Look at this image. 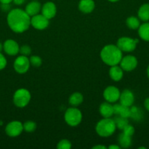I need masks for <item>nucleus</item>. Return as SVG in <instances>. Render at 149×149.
I'll return each mask as SVG.
<instances>
[{
	"instance_id": "obj_1",
	"label": "nucleus",
	"mask_w": 149,
	"mask_h": 149,
	"mask_svg": "<svg viewBox=\"0 0 149 149\" xmlns=\"http://www.w3.org/2000/svg\"><path fill=\"white\" fill-rule=\"evenodd\" d=\"M7 24L13 31L23 33L28 30L31 25V17L21 9H13L8 13Z\"/></svg>"
},
{
	"instance_id": "obj_2",
	"label": "nucleus",
	"mask_w": 149,
	"mask_h": 149,
	"mask_svg": "<svg viewBox=\"0 0 149 149\" xmlns=\"http://www.w3.org/2000/svg\"><path fill=\"white\" fill-rule=\"evenodd\" d=\"M102 61L110 66L118 65L122 59V51L117 45H108L104 47L100 52Z\"/></svg>"
},
{
	"instance_id": "obj_3",
	"label": "nucleus",
	"mask_w": 149,
	"mask_h": 149,
	"mask_svg": "<svg viewBox=\"0 0 149 149\" xmlns=\"http://www.w3.org/2000/svg\"><path fill=\"white\" fill-rule=\"evenodd\" d=\"M116 129L115 123L113 119L110 118H104L101 119L96 126V132L99 136L107 138L114 133Z\"/></svg>"
},
{
	"instance_id": "obj_4",
	"label": "nucleus",
	"mask_w": 149,
	"mask_h": 149,
	"mask_svg": "<svg viewBox=\"0 0 149 149\" xmlns=\"http://www.w3.org/2000/svg\"><path fill=\"white\" fill-rule=\"evenodd\" d=\"M31 100V94L26 89L21 88L16 90L13 95V103L17 107L23 108L27 106Z\"/></svg>"
},
{
	"instance_id": "obj_5",
	"label": "nucleus",
	"mask_w": 149,
	"mask_h": 149,
	"mask_svg": "<svg viewBox=\"0 0 149 149\" xmlns=\"http://www.w3.org/2000/svg\"><path fill=\"white\" fill-rule=\"evenodd\" d=\"M82 113L76 108H70L64 113V119L68 125L71 127H76L81 122Z\"/></svg>"
},
{
	"instance_id": "obj_6",
	"label": "nucleus",
	"mask_w": 149,
	"mask_h": 149,
	"mask_svg": "<svg viewBox=\"0 0 149 149\" xmlns=\"http://www.w3.org/2000/svg\"><path fill=\"white\" fill-rule=\"evenodd\" d=\"M139 40L137 39L124 36L118 39L117 42V46L122 52H130L134 51L136 49Z\"/></svg>"
},
{
	"instance_id": "obj_7",
	"label": "nucleus",
	"mask_w": 149,
	"mask_h": 149,
	"mask_svg": "<svg viewBox=\"0 0 149 149\" xmlns=\"http://www.w3.org/2000/svg\"><path fill=\"white\" fill-rule=\"evenodd\" d=\"M30 65V61H29L28 57L21 55L15 60L13 67H14V69L16 72L23 74L27 72L28 70L29 69Z\"/></svg>"
},
{
	"instance_id": "obj_8",
	"label": "nucleus",
	"mask_w": 149,
	"mask_h": 149,
	"mask_svg": "<svg viewBox=\"0 0 149 149\" xmlns=\"http://www.w3.org/2000/svg\"><path fill=\"white\" fill-rule=\"evenodd\" d=\"M23 130V124L18 121H13L7 124L5 127V132L10 137H17Z\"/></svg>"
},
{
	"instance_id": "obj_9",
	"label": "nucleus",
	"mask_w": 149,
	"mask_h": 149,
	"mask_svg": "<svg viewBox=\"0 0 149 149\" xmlns=\"http://www.w3.org/2000/svg\"><path fill=\"white\" fill-rule=\"evenodd\" d=\"M31 25L37 30H44L49 26V19L43 15L37 14L31 17Z\"/></svg>"
},
{
	"instance_id": "obj_10",
	"label": "nucleus",
	"mask_w": 149,
	"mask_h": 149,
	"mask_svg": "<svg viewBox=\"0 0 149 149\" xmlns=\"http://www.w3.org/2000/svg\"><path fill=\"white\" fill-rule=\"evenodd\" d=\"M120 95H121L120 90L114 86L108 87L103 93L104 98L109 103H115L119 100Z\"/></svg>"
},
{
	"instance_id": "obj_11",
	"label": "nucleus",
	"mask_w": 149,
	"mask_h": 149,
	"mask_svg": "<svg viewBox=\"0 0 149 149\" xmlns=\"http://www.w3.org/2000/svg\"><path fill=\"white\" fill-rule=\"evenodd\" d=\"M120 64L124 71H131L137 66V60L133 55H127L122 58Z\"/></svg>"
},
{
	"instance_id": "obj_12",
	"label": "nucleus",
	"mask_w": 149,
	"mask_h": 149,
	"mask_svg": "<svg viewBox=\"0 0 149 149\" xmlns=\"http://www.w3.org/2000/svg\"><path fill=\"white\" fill-rule=\"evenodd\" d=\"M4 52L9 55H16L19 52L20 47L15 41L13 39H7L3 45Z\"/></svg>"
},
{
	"instance_id": "obj_13",
	"label": "nucleus",
	"mask_w": 149,
	"mask_h": 149,
	"mask_svg": "<svg viewBox=\"0 0 149 149\" xmlns=\"http://www.w3.org/2000/svg\"><path fill=\"white\" fill-rule=\"evenodd\" d=\"M42 15H43L48 19H51L55 17L56 14V7L52 1H48L45 3L41 8Z\"/></svg>"
},
{
	"instance_id": "obj_14",
	"label": "nucleus",
	"mask_w": 149,
	"mask_h": 149,
	"mask_svg": "<svg viewBox=\"0 0 149 149\" xmlns=\"http://www.w3.org/2000/svg\"><path fill=\"white\" fill-rule=\"evenodd\" d=\"M119 100L121 104L130 107L132 106L134 101V95L131 90H124L122 93H121Z\"/></svg>"
},
{
	"instance_id": "obj_15",
	"label": "nucleus",
	"mask_w": 149,
	"mask_h": 149,
	"mask_svg": "<svg viewBox=\"0 0 149 149\" xmlns=\"http://www.w3.org/2000/svg\"><path fill=\"white\" fill-rule=\"evenodd\" d=\"M41 8H42V7H41L40 3L37 1V0H34V1L29 2L26 6L25 11L30 17H32V16L39 14Z\"/></svg>"
},
{
	"instance_id": "obj_16",
	"label": "nucleus",
	"mask_w": 149,
	"mask_h": 149,
	"mask_svg": "<svg viewBox=\"0 0 149 149\" xmlns=\"http://www.w3.org/2000/svg\"><path fill=\"white\" fill-rule=\"evenodd\" d=\"M99 113L104 118H110L114 114L113 106L109 102L102 103L99 106Z\"/></svg>"
},
{
	"instance_id": "obj_17",
	"label": "nucleus",
	"mask_w": 149,
	"mask_h": 149,
	"mask_svg": "<svg viewBox=\"0 0 149 149\" xmlns=\"http://www.w3.org/2000/svg\"><path fill=\"white\" fill-rule=\"evenodd\" d=\"M95 3L93 0H80L78 9L83 13H90L94 10Z\"/></svg>"
},
{
	"instance_id": "obj_18",
	"label": "nucleus",
	"mask_w": 149,
	"mask_h": 149,
	"mask_svg": "<svg viewBox=\"0 0 149 149\" xmlns=\"http://www.w3.org/2000/svg\"><path fill=\"white\" fill-rule=\"evenodd\" d=\"M114 108V114H116L117 116H122L128 119L130 117L131 115V110L129 107L124 106L122 104H115L113 106Z\"/></svg>"
},
{
	"instance_id": "obj_19",
	"label": "nucleus",
	"mask_w": 149,
	"mask_h": 149,
	"mask_svg": "<svg viewBox=\"0 0 149 149\" xmlns=\"http://www.w3.org/2000/svg\"><path fill=\"white\" fill-rule=\"evenodd\" d=\"M124 70L121 68V67L118 66L117 65H112L110 68L109 75L110 78L115 81H119L122 79L123 76H124Z\"/></svg>"
},
{
	"instance_id": "obj_20",
	"label": "nucleus",
	"mask_w": 149,
	"mask_h": 149,
	"mask_svg": "<svg viewBox=\"0 0 149 149\" xmlns=\"http://www.w3.org/2000/svg\"><path fill=\"white\" fill-rule=\"evenodd\" d=\"M137 15L142 21L147 22L149 20V4H143L140 6L137 12Z\"/></svg>"
},
{
	"instance_id": "obj_21",
	"label": "nucleus",
	"mask_w": 149,
	"mask_h": 149,
	"mask_svg": "<svg viewBox=\"0 0 149 149\" xmlns=\"http://www.w3.org/2000/svg\"><path fill=\"white\" fill-rule=\"evenodd\" d=\"M138 34L143 40L149 42V23H143L138 28Z\"/></svg>"
},
{
	"instance_id": "obj_22",
	"label": "nucleus",
	"mask_w": 149,
	"mask_h": 149,
	"mask_svg": "<svg viewBox=\"0 0 149 149\" xmlns=\"http://www.w3.org/2000/svg\"><path fill=\"white\" fill-rule=\"evenodd\" d=\"M118 143H119L120 146L122 148H129L131 145V136H129V135H126L124 132H122L118 136Z\"/></svg>"
},
{
	"instance_id": "obj_23",
	"label": "nucleus",
	"mask_w": 149,
	"mask_h": 149,
	"mask_svg": "<svg viewBox=\"0 0 149 149\" xmlns=\"http://www.w3.org/2000/svg\"><path fill=\"white\" fill-rule=\"evenodd\" d=\"M83 101V96L80 93H74L70 95L69 102L73 106H77L81 104Z\"/></svg>"
},
{
	"instance_id": "obj_24",
	"label": "nucleus",
	"mask_w": 149,
	"mask_h": 149,
	"mask_svg": "<svg viewBox=\"0 0 149 149\" xmlns=\"http://www.w3.org/2000/svg\"><path fill=\"white\" fill-rule=\"evenodd\" d=\"M126 23L130 29H133V30L138 29V28L140 26V20L137 17H134V16L129 17L126 20Z\"/></svg>"
},
{
	"instance_id": "obj_25",
	"label": "nucleus",
	"mask_w": 149,
	"mask_h": 149,
	"mask_svg": "<svg viewBox=\"0 0 149 149\" xmlns=\"http://www.w3.org/2000/svg\"><path fill=\"white\" fill-rule=\"evenodd\" d=\"M113 120L114 122H115L116 127H118L119 130H122L123 129H124V128L129 124L127 118L122 117V116H117Z\"/></svg>"
},
{
	"instance_id": "obj_26",
	"label": "nucleus",
	"mask_w": 149,
	"mask_h": 149,
	"mask_svg": "<svg viewBox=\"0 0 149 149\" xmlns=\"http://www.w3.org/2000/svg\"><path fill=\"white\" fill-rule=\"evenodd\" d=\"M23 130L27 132H34L37 128V125L35 122H32V121H28L26 122L23 125Z\"/></svg>"
},
{
	"instance_id": "obj_27",
	"label": "nucleus",
	"mask_w": 149,
	"mask_h": 149,
	"mask_svg": "<svg viewBox=\"0 0 149 149\" xmlns=\"http://www.w3.org/2000/svg\"><path fill=\"white\" fill-rule=\"evenodd\" d=\"M131 110V115L130 117L133 118L135 120H140L142 118V112L140 111V109L137 107H132L130 109Z\"/></svg>"
},
{
	"instance_id": "obj_28",
	"label": "nucleus",
	"mask_w": 149,
	"mask_h": 149,
	"mask_svg": "<svg viewBox=\"0 0 149 149\" xmlns=\"http://www.w3.org/2000/svg\"><path fill=\"white\" fill-rule=\"evenodd\" d=\"M56 147L58 149H70L72 148V143L68 140L64 139L58 142Z\"/></svg>"
},
{
	"instance_id": "obj_29",
	"label": "nucleus",
	"mask_w": 149,
	"mask_h": 149,
	"mask_svg": "<svg viewBox=\"0 0 149 149\" xmlns=\"http://www.w3.org/2000/svg\"><path fill=\"white\" fill-rule=\"evenodd\" d=\"M29 61H30V64L32 65L34 67H39L42 65V59L41 58H39L37 55H33L29 59Z\"/></svg>"
},
{
	"instance_id": "obj_30",
	"label": "nucleus",
	"mask_w": 149,
	"mask_h": 149,
	"mask_svg": "<svg viewBox=\"0 0 149 149\" xmlns=\"http://www.w3.org/2000/svg\"><path fill=\"white\" fill-rule=\"evenodd\" d=\"M19 52L22 55H25V56H28L32 52V49L29 45H23L20 47V49H19Z\"/></svg>"
},
{
	"instance_id": "obj_31",
	"label": "nucleus",
	"mask_w": 149,
	"mask_h": 149,
	"mask_svg": "<svg viewBox=\"0 0 149 149\" xmlns=\"http://www.w3.org/2000/svg\"><path fill=\"white\" fill-rule=\"evenodd\" d=\"M123 132L126 135H129V136H132L134 133V128L131 125L128 124L123 129Z\"/></svg>"
},
{
	"instance_id": "obj_32",
	"label": "nucleus",
	"mask_w": 149,
	"mask_h": 149,
	"mask_svg": "<svg viewBox=\"0 0 149 149\" xmlns=\"http://www.w3.org/2000/svg\"><path fill=\"white\" fill-rule=\"evenodd\" d=\"M7 65V60L5 57L0 52V70L4 69Z\"/></svg>"
},
{
	"instance_id": "obj_33",
	"label": "nucleus",
	"mask_w": 149,
	"mask_h": 149,
	"mask_svg": "<svg viewBox=\"0 0 149 149\" xmlns=\"http://www.w3.org/2000/svg\"><path fill=\"white\" fill-rule=\"evenodd\" d=\"M10 9V4H1V10H2L3 11H8Z\"/></svg>"
},
{
	"instance_id": "obj_34",
	"label": "nucleus",
	"mask_w": 149,
	"mask_h": 149,
	"mask_svg": "<svg viewBox=\"0 0 149 149\" xmlns=\"http://www.w3.org/2000/svg\"><path fill=\"white\" fill-rule=\"evenodd\" d=\"M13 1L16 5H21V4H24L26 0H13Z\"/></svg>"
},
{
	"instance_id": "obj_35",
	"label": "nucleus",
	"mask_w": 149,
	"mask_h": 149,
	"mask_svg": "<svg viewBox=\"0 0 149 149\" xmlns=\"http://www.w3.org/2000/svg\"><path fill=\"white\" fill-rule=\"evenodd\" d=\"M144 106L145 108V109L149 111V97H147V98L144 101Z\"/></svg>"
},
{
	"instance_id": "obj_36",
	"label": "nucleus",
	"mask_w": 149,
	"mask_h": 149,
	"mask_svg": "<svg viewBox=\"0 0 149 149\" xmlns=\"http://www.w3.org/2000/svg\"><path fill=\"white\" fill-rule=\"evenodd\" d=\"M93 149H106L107 147H105V146H102V145H97V146H93Z\"/></svg>"
},
{
	"instance_id": "obj_37",
	"label": "nucleus",
	"mask_w": 149,
	"mask_h": 149,
	"mask_svg": "<svg viewBox=\"0 0 149 149\" xmlns=\"http://www.w3.org/2000/svg\"><path fill=\"white\" fill-rule=\"evenodd\" d=\"M109 149H120L121 148V146H118L116 145H111L108 147Z\"/></svg>"
},
{
	"instance_id": "obj_38",
	"label": "nucleus",
	"mask_w": 149,
	"mask_h": 149,
	"mask_svg": "<svg viewBox=\"0 0 149 149\" xmlns=\"http://www.w3.org/2000/svg\"><path fill=\"white\" fill-rule=\"evenodd\" d=\"M13 1V0H0V2L1 4H10Z\"/></svg>"
},
{
	"instance_id": "obj_39",
	"label": "nucleus",
	"mask_w": 149,
	"mask_h": 149,
	"mask_svg": "<svg viewBox=\"0 0 149 149\" xmlns=\"http://www.w3.org/2000/svg\"><path fill=\"white\" fill-rule=\"evenodd\" d=\"M147 75H148V77L149 78V65L147 68Z\"/></svg>"
},
{
	"instance_id": "obj_40",
	"label": "nucleus",
	"mask_w": 149,
	"mask_h": 149,
	"mask_svg": "<svg viewBox=\"0 0 149 149\" xmlns=\"http://www.w3.org/2000/svg\"><path fill=\"white\" fill-rule=\"evenodd\" d=\"M2 49H3V45L0 43V52H1V51L2 50Z\"/></svg>"
},
{
	"instance_id": "obj_41",
	"label": "nucleus",
	"mask_w": 149,
	"mask_h": 149,
	"mask_svg": "<svg viewBox=\"0 0 149 149\" xmlns=\"http://www.w3.org/2000/svg\"><path fill=\"white\" fill-rule=\"evenodd\" d=\"M108 1H111V2H115V1H118V0H108Z\"/></svg>"
}]
</instances>
